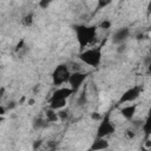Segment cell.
<instances>
[{"mask_svg":"<svg viewBox=\"0 0 151 151\" xmlns=\"http://www.w3.org/2000/svg\"><path fill=\"white\" fill-rule=\"evenodd\" d=\"M129 33H130V32H129V28H126V27H122V28H119V29L116 31L114 34H113V38H112L113 42L119 44V42L125 41L126 38L129 37Z\"/></svg>","mask_w":151,"mask_h":151,"instance_id":"obj_8","label":"cell"},{"mask_svg":"<svg viewBox=\"0 0 151 151\" xmlns=\"http://www.w3.org/2000/svg\"><path fill=\"white\" fill-rule=\"evenodd\" d=\"M46 118H47V122H50V123L57 122V120L59 119L58 113H57L55 110H53V109H50V110L46 111Z\"/></svg>","mask_w":151,"mask_h":151,"instance_id":"obj_11","label":"cell"},{"mask_svg":"<svg viewBox=\"0 0 151 151\" xmlns=\"http://www.w3.org/2000/svg\"><path fill=\"white\" fill-rule=\"evenodd\" d=\"M140 92H142V87L140 86H133L131 88H129L127 91H125L120 99H119V104H123V103H130V101H133L136 100L139 96H140Z\"/></svg>","mask_w":151,"mask_h":151,"instance_id":"obj_6","label":"cell"},{"mask_svg":"<svg viewBox=\"0 0 151 151\" xmlns=\"http://www.w3.org/2000/svg\"><path fill=\"white\" fill-rule=\"evenodd\" d=\"M110 26H111V22H110V21H107V20H104V21L100 24V27H101V28H104V29L110 28Z\"/></svg>","mask_w":151,"mask_h":151,"instance_id":"obj_17","label":"cell"},{"mask_svg":"<svg viewBox=\"0 0 151 151\" xmlns=\"http://www.w3.org/2000/svg\"><path fill=\"white\" fill-rule=\"evenodd\" d=\"M150 125H151V123H150V118H147L146 122H145V124H144V126H143V130H144V132H145L146 136L150 134Z\"/></svg>","mask_w":151,"mask_h":151,"instance_id":"obj_14","label":"cell"},{"mask_svg":"<svg viewBox=\"0 0 151 151\" xmlns=\"http://www.w3.org/2000/svg\"><path fill=\"white\" fill-rule=\"evenodd\" d=\"M85 101H86V93H85V91H84V92L81 93V96H80L78 103H79V105H83V104H85Z\"/></svg>","mask_w":151,"mask_h":151,"instance_id":"obj_15","label":"cell"},{"mask_svg":"<svg viewBox=\"0 0 151 151\" xmlns=\"http://www.w3.org/2000/svg\"><path fill=\"white\" fill-rule=\"evenodd\" d=\"M107 147H109V143L104 138H98V137L91 145V150H104Z\"/></svg>","mask_w":151,"mask_h":151,"instance_id":"obj_10","label":"cell"},{"mask_svg":"<svg viewBox=\"0 0 151 151\" xmlns=\"http://www.w3.org/2000/svg\"><path fill=\"white\" fill-rule=\"evenodd\" d=\"M58 117H59V119H65V118H67V111H59L58 112Z\"/></svg>","mask_w":151,"mask_h":151,"instance_id":"obj_18","label":"cell"},{"mask_svg":"<svg viewBox=\"0 0 151 151\" xmlns=\"http://www.w3.org/2000/svg\"><path fill=\"white\" fill-rule=\"evenodd\" d=\"M2 120H4V117H2V116H1V114H0V123H1V122H2Z\"/></svg>","mask_w":151,"mask_h":151,"instance_id":"obj_23","label":"cell"},{"mask_svg":"<svg viewBox=\"0 0 151 151\" xmlns=\"http://www.w3.org/2000/svg\"><path fill=\"white\" fill-rule=\"evenodd\" d=\"M33 104H34V100L33 99H29L28 100V105H33Z\"/></svg>","mask_w":151,"mask_h":151,"instance_id":"obj_22","label":"cell"},{"mask_svg":"<svg viewBox=\"0 0 151 151\" xmlns=\"http://www.w3.org/2000/svg\"><path fill=\"white\" fill-rule=\"evenodd\" d=\"M79 59L83 63H85L86 65L96 67L99 65V63L101 60L100 48H88V50H86L79 54Z\"/></svg>","mask_w":151,"mask_h":151,"instance_id":"obj_2","label":"cell"},{"mask_svg":"<svg viewBox=\"0 0 151 151\" xmlns=\"http://www.w3.org/2000/svg\"><path fill=\"white\" fill-rule=\"evenodd\" d=\"M42 126H46V122H44L40 118L38 120H35V127H42Z\"/></svg>","mask_w":151,"mask_h":151,"instance_id":"obj_16","label":"cell"},{"mask_svg":"<svg viewBox=\"0 0 151 151\" xmlns=\"http://www.w3.org/2000/svg\"><path fill=\"white\" fill-rule=\"evenodd\" d=\"M4 113H5V110H4V107H1V106H0V114L2 116Z\"/></svg>","mask_w":151,"mask_h":151,"instance_id":"obj_21","label":"cell"},{"mask_svg":"<svg viewBox=\"0 0 151 151\" xmlns=\"http://www.w3.org/2000/svg\"><path fill=\"white\" fill-rule=\"evenodd\" d=\"M86 78H87V74L86 73H83V72H79V71H74V72H72L70 74L67 81L71 85V88L73 90V92H76V91L79 90V87L86 80Z\"/></svg>","mask_w":151,"mask_h":151,"instance_id":"obj_4","label":"cell"},{"mask_svg":"<svg viewBox=\"0 0 151 151\" xmlns=\"http://www.w3.org/2000/svg\"><path fill=\"white\" fill-rule=\"evenodd\" d=\"M112 132H114V126L113 124L111 123L110 118H109V114H106L103 119V122L100 123L99 127H98V131H97V137L98 138H104L109 134H111Z\"/></svg>","mask_w":151,"mask_h":151,"instance_id":"obj_5","label":"cell"},{"mask_svg":"<svg viewBox=\"0 0 151 151\" xmlns=\"http://www.w3.org/2000/svg\"><path fill=\"white\" fill-rule=\"evenodd\" d=\"M136 109H137L136 104H133V105H129V106L123 107V109L120 110V113H122L126 119H131V118L133 117V114L136 113Z\"/></svg>","mask_w":151,"mask_h":151,"instance_id":"obj_9","label":"cell"},{"mask_svg":"<svg viewBox=\"0 0 151 151\" xmlns=\"http://www.w3.org/2000/svg\"><path fill=\"white\" fill-rule=\"evenodd\" d=\"M32 22H33V15H32V14L26 15V17L24 18V20H22V24H24L25 26H31Z\"/></svg>","mask_w":151,"mask_h":151,"instance_id":"obj_12","label":"cell"},{"mask_svg":"<svg viewBox=\"0 0 151 151\" xmlns=\"http://www.w3.org/2000/svg\"><path fill=\"white\" fill-rule=\"evenodd\" d=\"M73 93L72 88H67V87H60L58 90H55L51 97L50 100H55V99H67L71 94Z\"/></svg>","mask_w":151,"mask_h":151,"instance_id":"obj_7","label":"cell"},{"mask_svg":"<svg viewBox=\"0 0 151 151\" xmlns=\"http://www.w3.org/2000/svg\"><path fill=\"white\" fill-rule=\"evenodd\" d=\"M111 2H112V0H98V9L109 6Z\"/></svg>","mask_w":151,"mask_h":151,"instance_id":"obj_13","label":"cell"},{"mask_svg":"<svg viewBox=\"0 0 151 151\" xmlns=\"http://www.w3.org/2000/svg\"><path fill=\"white\" fill-rule=\"evenodd\" d=\"M77 40L79 42L80 48H84L88 46L96 38V26H85V25H78L74 26Z\"/></svg>","mask_w":151,"mask_h":151,"instance_id":"obj_1","label":"cell"},{"mask_svg":"<svg viewBox=\"0 0 151 151\" xmlns=\"http://www.w3.org/2000/svg\"><path fill=\"white\" fill-rule=\"evenodd\" d=\"M91 117H92V119H99V118H100V116H99L98 113H93Z\"/></svg>","mask_w":151,"mask_h":151,"instance_id":"obj_20","label":"cell"},{"mask_svg":"<svg viewBox=\"0 0 151 151\" xmlns=\"http://www.w3.org/2000/svg\"><path fill=\"white\" fill-rule=\"evenodd\" d=\"M51 1H52V0H40V6H41L42 8H46V7L51 4Z\"/></svg>","mask_w":151,"mask_h":151,"instance_id":"obj_19","label":"cell"},{"mask_svg":"<svg viewBox=\"0 0 151 151\" xmlns=\"http://www.w3.org/2000/svg\"><path fill=\"white\" fill-rule=\"evenodd\" d=\"M70 74H71V72H70L68 66H66V65H59V66H57L55 70L52 73L53 84L55 86H59V85L66 83L68 80Z\"/></svg>","mask_w":151,"mask_h":151,"instance_id":"obj_3","label":"cell"}]
</instances>
